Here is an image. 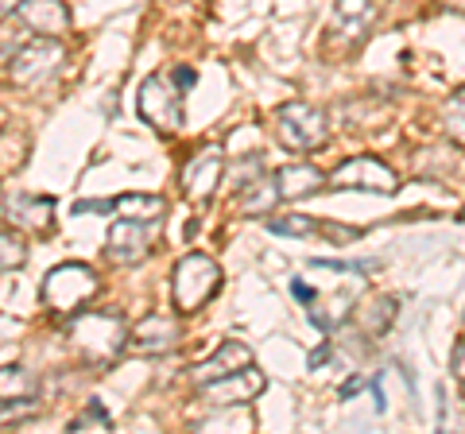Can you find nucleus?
I'll return each mask as SVG.
<instances>
[{"instance_id":"f257e3e1","label":"nucleus","mask_w":465,"mask_h":434,"mask_svg":"<svg viewBox=\"0 0 465 434\" xmlns=\"http://www.w3.org/2000/svg\"><path fill=\"white\" fill-rule=\"evenodd\" d=\"M66 338L70 345L78 350V357L85 365H109L124 353L128 345V326L121 314H109V311H78L74 322L66 326Z\"/></svg>"},{"instance_id":"f03ea898","label":"nucleus","mask_w":465,"mask_h":434,"mask_svg":"<svg viewBox=\"0 0 465 434\" xmlns=\"http://www.w3.org/2000/svg\"><path fill=\"white\" fill-rule=\"evenodd\" d=\"M217 287H222V268H217L210 256H202V252L183 256L179 264H174V271H171V302H174V311L179 314L202 311L217 295Z\"/></svg>"},{"instance_id":"7ed1b4c3","label":"nucleus","mask_w":465,"mask_h":434,"mask_svg":"<svg viewBox=\"0 0 465 434\" xmlns=\"http://www.w3.org/2000/svg\"><path fill=\"white\" fill-rule=\"evenodd\" d=\"M101 291V280L94 276V268L85 264H58L47 271V280H43V307L58 318H74L85 302Z\"/></svg>"},{"instance_id":"20e7f679","label":"nucleus","mask_w":465,"mask_h":434,"mask_svg":"<svg viewBox=\"0 0 465 434\" xmlns=\"http://www.w3.org/2000/svg\"><path fill=\"white\" fill-rule=\"evenodd\" d=\"M63 43L54 35H39L32 43H24V47L8 59V78L12 85H20V90H43L58 70H63Z\"/></svg>"},{"instance_id":"39448f33","label":"nucleus","mask_w":465,"mask_h":434,"mask_svg":"<svg viewBox=\"0 0 465 434\" xmlns=\"http://www.w3.org/2000/svg\"><path fill=\"white\" fill-rule=\"evenodd\" d=\"M275 136H280V143L291 152H314L330 140V121L311 101H287V105L275 113Z\"/></svg>"},{"instance_id":"423d86ee","label":"nucleus","mask_w":465,"mask_h":434,"mask_svg":"<svg viewBox=\"0 0 465 434\" xmlns=\"http://www.w3.org/2000/svg\"><path fill=\"white\" fill-rule=\"evenodd\" d=\"M136 113L159 133H174L183 124V90L167 74H148L136 90Z\"/></svg>"},{"instance_id":"0eeeda50","label":"nucleus","mask_w":465,"mask_h":434,"mask_svg":"<svg viewBox=\"0 0 465 434\" xmlns=\"http://www.w3.org/2000/svg\"><path fill=\"white\" fill-rule=\"evenodd\" d=\"M330 186L338 191H372V194H396V171L381 163L376 155H353L341 167H333Z\"/></svg>"},{"instance_id":"6e6552de","label":"nucleus","mask_w":465,"mask_h":434,"mask_svg":"<svg viewBox=\"0 0 465 434\" xmlns=\"http://www.w3.org/2000/svg\"><path fill=\"white\" fill-rule=\"evenodd\" d=\"M152 241H155V222H140V217H121L113 222L109 237H105V260L109 264H140L143 256L152 252Z\"/></svg>"},{"instance_id":"1a4fd4ad","label":"nucleus","mask_w":465,"mask_h":434,"mask_svg":"<svg viewBox=\"0 0 465 434\" xmlns=\"http://www.w3.org/2000/svg\"><path fill=\"white\" fill-rule=\"evenodd\" d=\"M225 175V155L222 148H213V143H206V148H198L191 159H186V167H183V194L186 202H194V206H206V202L213 198L217 191V182H222Z\"/></svg>"},{"instance_id":"9d476101","label":"nucleus","mask_w":465,"mask_h":434,"mask_svg":"<svg viewBox=\"0 0 465 434\" xmlns=\"http://www.w3.org/2000/svg\"><path fill=\"white\" fill-rule=\"evenodd\" d=\"M264 388H268L264 372L249 365L232 376H222V380H213V384H202V399H206L210 408H232V403H252Z\"/></svg>"},{"instance_id":"9b49d317","label":"nucleus","mask_w":465,"mask_h":434,"mask_svg":"<svg viewBox=\"0 0 465 434\" xmlns=\"http://www.w3.org/2000/svg\"><path fill=\"white\" fill-rule=\"evenodd\" d=\"M179 338H183V330H179V322H174L171 314H148L140 326H133L128 345H133L136 353H143V357H163V353H171L174 345H179Z\"/></svg>"},{"instance_id":"f8f14e48","label":"nucleus","mask_w":465,"mask_h":434,"mask_svg":"<svg viewBox=\"0 0 465 434\" xmlns=\"http://www.w3.org/2000/svg\"><path fill=\"white\" fill-rule=\"evenodd\" d=\"M252 365V350L244 341H222L217 345V353L206 357L202 365H194V380L198 388L202 384H213V380H222V376H232V372H241V369H249Z\"/></svg>"},{"instance_id":"ddd939ff","label":"nucleus","mask_w":465,"mask_h":434,"mask_svg":"<svg viewBox=\"0 0 465 434\" xmlns=\"http://www.w3.org/2000/svg\"><path fill=\"white\" fill-rule=\"evenodd\" d=\"M20 20L32 27L35 35H63L70 27V12L63 0H24L20 5Z\"/></svg>"},{"instance_id":"4468645a","label":"nucleus","mask_w":465,"mask_h":434,"mask_svg":"<svg viewBox=\"0 0 465 434\" xmlns=\"http://www.w3.org/2000/svg\"><path fill=\"white\" fill-rule=\"evenodd\" d=\"M5 213L8 222H16L32 233H51V222H54V198H43V194H20V198H8L5 202Z\"/></svg>"},{"instance_id":"2eb2a0df","label":"nucleus","mask_w":465,"mask_h":434,"mask_svg":"<svg viewBox=\"0 0 465 434\" xmlns=\"http://www.w3.org/2000/svg\"><path fill=\"white\" fill-rule=\"evenodd\" d=\"M275 182H280L283 202H299V198L318 194L330 179H326L318 167H311V163H287V167L275 171Z\"/></svg>"},{"instance_id":"dca6fc26","label":"nucleus","mask_w":465,"mask_h":434,"mask_svg":"<svg viewBox=\"0 0 465 434\" xmlns=\"http://www.w3.org/2000/svg\"><path fill=\"white\" fill-rule=\"evenodd\" d=\"M268 229L272 233H291V237H311V233H326V237H333L338 244H349V241H361L365 233L361 229H349V225H322V222H311V217H280V222H268Z\"/></svg>"},{"instance_id":"f3484780","label":"nucleus","mask_w":465,"mask_h":434,"mask_svg":"<svg viewBox=\"0 0 465 434\" xmlns=\"http://www.w3.org/2000/svg\"><path fill=\"white\" fill-rule=\"evenodd\" d=\"M275 202H283V194H280V182H275V175H272V179L260 175L256 182H249V186H244V191H241V198H237V210H241L244 217H260V213H272Z\"/></svg>"},{"instance_id":"a211bd4d","label":"nucleus","mask_w":465,"mask_h":434,"mask_svg":"<svg viewBox=\"0 0 465 434\" xmlns=\"http://www.w3.org/2000/svg\"><path fill=\"white\" fill-rule=\"evenodd\" d=\"M167 202L159 194H121L116 198V213L121 217H140V222H159Z\"/></svg>"},{"instance_id":"6ab92c4d","label":"nucleus","mask_w":465,"mask_h":434,"mask_svg":"<svg viewBox=\"0 0 465 434\" xmlns=\"http://www.w3.org/2000/svg\"><path fill=\"white\" fill-rule=\"evenodd\" d=\"M376 16V5L372 0H338V20L345 32H365Z\"/></svg>"},{"instance_id":"aec40b11","label":"nucleus","mask_w":465,"mask_h":434,"mask_svg":"<svg viewBox=\"0 0 465 434\" xmlns=\"http://www.w3.org/2000/svg\"><path fill=\"white\" fill-rule=\"evenodd\" d=\"M442 124H446L450 140L461 143V148H465V90L446 101V109H442Z\"/></svg>"},{"instance_id":"412c9836","label":"nucleus","mask_w":465,"mask_h":434,"mask_svg":"<svg viewBox=\"0 0 465 434\" xmlns=\"http://www.w3.org/2000/svg\"><path fill=\"white\" fill-rule=\"evenodd\" d=\"M70 430H74V434L78 430H113V419H109L105 408H101V399H90V408L70 419Z\"/></svg>"},{"instance_id":"4be33fe9","label":"nucleus","mask_w":465,"mask_h":434,"mask_svg":"<svg viewBox=\"0 0 465 434\" xmlns=\"http://www.w3.org/2000/svg\"><path fill=\"white\" fill-rule=\"evenodd\" d=\"M32 415H39L35 392H27V396H5V411H0V419H5V427L24 423V419H32Z\"/></svg>"},{"instance_id":"5701e85b","label":"nucleus","mask_w":465,"mask_h":434,"mask_svg":"<svg viewBox=\"0 0 465 434\" xmlns=\"http://www.w3.org/2000/svg\"><path fill=\"white\" fill-rule=\"evenodd\" d=\"M24 260H27V244L12 233V225H5V249H0V264H5V271H16Z\"/></svg>"},{"instance_id":"b1692460","label":"nucleus","mask_w":465,"mask_h":434,"mask_svg":"<svg viewBox=\"0 0 465 434\" xmlns=\"http://www.w3.org/2000/svg\"><path fill=\"white\" fill-rule=\"evenodd\" d=\"M12 388H16V392H35V380H32V376H27L20 365H8V369H5V396L12 392Z\"/></svg>"},{"instance_id":"393cba45","label":"nucleus","mask_w":465,"mask_h":434,"mask_svg":"<svg viewBox=\"0 0 465 434\" xmlns=\"http://www.w3.org/2000/svg\"><path fill=\"white\" fill-rule=\"evenodd\" d=\"M450 369H454V376L465 384V338L454 345V353H450Z\"/></svg>"},{"instance_id":"a878e982","label":"nucleus","mask_w":465,"mask_h":434,"mask_svg":"<svg viewBox=\"0 0 465 434\" xmlns=\"http://www.w3.org/2000/svg\"><path fill=\"white\" fill-rule=\"evenodd\" d=\"M171 78H174V85H179L183 94H191V90H194V70H191V66H179V70H171Z\"/></svg>"},{"instance_id":"bb28decb","label":"nucleus","mask_w":465,"mask_h":434,"mask_svg":"<svg viewBox=\"0 0 465 434\" xmlns=\"http://www.w3.org/2000/svg\"><path fill=\"white\" fill-rule=\"evenodd\" d=\"M353 392H361V376H349V380L341 384V399H349Z\"/></svg>"},{"instance_id":"cd10ccee","label":"nucleus","mask_w":465,"mask_h":434,"mask_svg":"<svg viewBox=\"0 0 465 434\" xmlns=\"http://www.w3.org/2000/svg\"><path fill=\"white\" fill-rule=\"evenodd\" d=\"M24 0H5V16H12V12H20Z\"/></svg>"},{"instance_id":"c85d7f7f","label":"nucleus","mask_w":465,"mask_h":434,"mask_svg":"<svg viewBox=\"0 0 465 434\" xmlns=\"http://www.w3.org/2000/svg\"><path fill=\"white\" fill-rule=\"evenodd\" d=\"M446 5H454V8H461V12H465V0H446Z\"/></svg>"}]
</instances>
